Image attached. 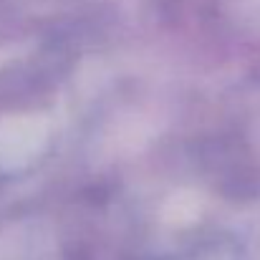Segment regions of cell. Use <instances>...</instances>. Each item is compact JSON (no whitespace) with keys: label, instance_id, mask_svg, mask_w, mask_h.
<instances>
[{"label":"cell","instance_id":"3","mask_svg":"<svg viewBox=\"0 0 260 260\" xmlns=\"http://www.w3.org/2000/svg\"><path fill=\"white\" fill-rule=\"evenodd\" d=\"M207 260H222V258H207Z\"/></svg>","mask_w":260,"mask_h":260},{"label":"cell","instance_id":"2","mask_svg":"<svg viewBox=\"0 0 260 260\" xmlns=\"http://www.w3.org/2000/svg\"><path fill=\"white\" fill-rule=\"evenodd\" d=\"M165 215L174 225L192 222L200 215V202H197L194 194H174L172 200H170V207L165 210Z\"/></svg>","mask_w":260,"mask_h":260},{"label":"cell","instance_id":"1","mask_svg":"<svg viewBox=\"0 0 260 260\" xmlns=\"http://www.w3.org/2000/svg\"><path fill=\"white\" fill-rule=\"evenodd\" d=\"M48 139V124L41 116H13L0 124V167L30 162Z\"/></svg>","mask_w":260,"mask_h":260}]
</instances>
